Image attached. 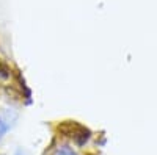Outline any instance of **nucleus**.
<instances>
[{"mask_svg":"<svg viewBox=\"0 0 157 155\" xmlns=\"http://www.w3.org/2000/svg\"><path fill=\"white\" fill-rule=\"evenodd\" d=\"M14 121H16V113L11 108H6L0 113V139H2L5 136V133L13 127Z\"/></svg>","mask_w":157,"mask_h":155,"instance_id":"nucleus-1","label":"nucleus"},{"mask_svg":"<svg viewBox=\"0 0 157 155\" xmlns=\"http://www.w3.org/2000/svg\"><path fill=\"white\" fill-rule=\"evenodd\" d=\"M55 155H77L69 146H60L55 152Z\"/></svg>","mask_w":157,"mask_h":155,"instance_id":"nucleus-2","label":"nucleus"},{"mask_svg":"<svg viewBox=\"0 0 157 155\" xmlns=\"http://www.w3.org/2000/svg\"><path fill=\"white\" fill-rule=\"evenodd\" d=\"M16 155H24V152H22V150H17V152H16Z\"/></svg>","mask_w":157,"mask_h":155,"instance_id":"nucleus-3","label":"nucleus"}]
</instances>
